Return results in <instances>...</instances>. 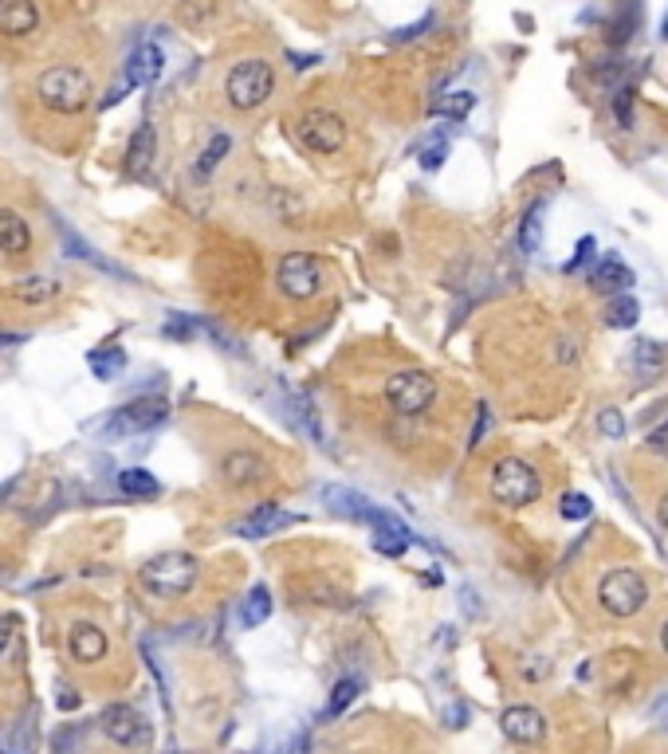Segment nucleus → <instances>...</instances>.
Instances as JSON below:
<instances>
[{"label":"nucleus","mask_w":668,"mask_h":754,"mask_svg":"<svg viewBox=\"0 0 668 754\" xmlns=\"http://www.w3.org/2000/svg\"><path fill=\"white\" fill-rule=\"evenodd\" d=\"M36 99H40V107L59 114V118H75V114H83L91 107L95 83H91V75L83 67L56 63V67L36 75Z\"/></svg>","instance_id":"obj_1"},{"label":"nucleus","mask_w":668,"mask_h":754,"mask_svg":"<svg viewBox=\"0 0 668 754\" xmlns=\"http://www.w3.org/2000/svg\"><path fill=\"white\" fill-rule=\"evenodd\" d=\"M276 95V67L264 55H244L224 75V103L240 114L260 110Z\"/></svg>","instance_id":"obj_2"},{"label":"nucleus","mask_w":668,"mask_h":754,"mask_svg":"<svg viewBox=\"0 0 668 754\" xmlns=\"http://www.w3.org/2000/svg\"><path fill=\"white\" fill-rule=\"evenodd\" d=\"M197 574H201V562L185 550H166L158 558H150L142 570H138V582L154 597H185V593L197 586Z\"/></svg>","instance_id":"obj_3"},{"label":"nucleus","mask_w":668,"mask_h":754,"mask_svg":"<svg viewBox=\"0 0 668 754\" xmlns=\"http://www.w3.org/2000/svg\"><path fill=\"white\" fill-rule=\"evenodd\" d=\"M488 491H492V499L500 507H527V503H535L543 495V480H539V472L527 460L503 456V460H496V468H492Z\"/></svg>","instance_id":"obj_4"},{"label":"nucleus","mask_w":668,"mask_h":754,"mask_svg":"<svg viewBox=\"0 0 668 754\" xmlns=\"http://www.w3.org/2000/svg\"><path fill=\"white\" fill-rule=\"evenodd\" d=\"M382 397L397 417H421L437 401V377L429 370H397V374L386 377Z\"/></svg>","instance_id":"obj_5"},{"label":"nucleus","mask_w":668,"mask_h":754,"mask_svg":"<svg viewBox=\"0 0 668 754\" xmlns=\"http://www.w3.org/2000/svg\"><path fill=\"white\" fill-rule=\"evenodd\" d=\"M649 601V582L629 570V566H617L606 570L602 582H598V605L610 613V617H637Z\"/></svg>","instance_id":"obj_6"},{"label":"nucleus","mask_w":668,"mask_h":754,"mask_svg":"<svg viewBox=\"0 0 668 754\" xmlns=\"http://www.w3.org/2000/svg\"><path fill=\"white\" fill-rule=\"evenodd\" d=\"M295 138H299L311 154L331 158V154H338V150L346 146V118L327 107L307 110V114L295 118Z\"/></svg>","instance_id":"obj_7"},{"label":"nucleus","mask_w":668,"mask_h":754,"mask_svg":"<svg viewBox=\"0 0 668 754\" xmlns=\"http://www.w3.org/2000/svg\"><path fill=\"white\" fill-rule=\"evenodd\" d=\"M276 287L287 299H295V303L315 299L323 291V264H319V256H311V252H287V256H279Z\"/></svg>","instance_id":"obj_8"},{"label":"nucleus","mask_w":668,"mask_h":754,"mask_svg":"<svg viewBox=\"0 0 668 754\" xmlns=\"http://www.w3.org/2000/svg\"><path fill=\"white\" fill-rule=\"evenodd\" d=\"M166 417H169V401H166V397H158V393H146V397H134L130 405H122V409L114 413L111 421L103 425V436L118 440V436H130V432H150V429H158V425H162Z\"/></svg>","instance_id":"obj_9"},{"label":"nucleus","mask_w":668,"mask_h":754,"mask_svg":"<svg viewBox=\"0 0 668 754\" xmlns=\"http://www.w3.org/2000/svg\"><path fill=\"white\" fill-rule=\"evenodd\" d=\"M99 727H103V735H107L111 743L130 747V751L150 747V735H154L150 723H146V715H142L138 707H130V703H114V707H107L103 719H99Z\"/></svg>","instance_id":"obj_10"},{"label":"nucleus","mask_w":668,"mask_h":754,"mask_svg":"<svg viewBox=\"0 0 668 754\" xmlns=\"http://www.w3.org/2000/svg\"><path fill=\"white\" fill-rule=\"evenodd\" d=\"M500 731L519 747H535L547 739V715L531 703H511L500 715Z\"/></svg>","instance_id":"obj_11"},{"label":"nucleus","mask_w":668,"mask_h":754,"mask_svg":"<svg viewBox=\"0 0 668 754\" xmlns=\"http://www.w3.org/2000/svg\"><path fill=\"white\" fill-rule=\"evenodd\" d=\"M44 24L36 0H0V36L4 40H28Z\"/></svg>","instance_id":"obj_12"},{"label":"nucleus","mask_w":668,"mask_h":754,"mask_svg":"<svg viewBox=\"0 0 668 754\" xmlns=\"http://www.w3.org/2000/svg\"><path fill=\"white\" fill-rule=\"evenodd\" d=\"M67 652L75 664H99L107 656V633L95 621H75L67 633Z\"/></svg>","instance_id":"obj_13"},{"label":"nucleus","mask_w":668,"mask_h":754,"mask_svg":"<svg viewBox=\"0 0 668 754\" xmlns=\"http://www.w3.org/2000/svg\"><path fill=\"white\" fill-rule=\"evenodd\" d=\"M291 523H299L291 511H279L272 503H264V507H256L252 515H244V519L236 523V535H240V539H268V535L287 531Z\"/></svg>","instance_id":"obj_14"},{"label":"nucleus","mask_w":668,"mask_h":754,"mask_svg":"<svg viewBox=\"0 0 668 754\" xmlns=\"http://www.w3.org/2000/svg\"><path fill=\"white\" fill-rule=\"evenodd\" d=\"M166 71V52L158 44H142L126 59V87H150Z\"/></svg>","instance_id":"obj_15"},{"label":"nucleus","mask_w":668,"mask_h":754,"mask_svg":"<svg viewBox=\"0 0 668 754\" xmlns=\"http://www.w3.org/2000/svg\"><path fill=\"white\" fill-rule=\"evenodd\" d=\"M154 158H158V130H154L150 122H142V126L130 134V142H126V173H130V177H146Z\"/></svg>","instance_id":"obj_16"},{"label":"nucleus","mask_w":668,"mask_h":754,"mask_svg":"<svg viewBox=\"0 0 668 754\" xmlns=\"http://www.w3.org/2000/svg\"><path fill=\"white\" fill-rule=\"evenodd\" d=\"M370 527H374V550H382V554H390V558L405 554V546H409V527H405L401 519H393L390 511H378V507H374Z\"/></svg>","instance_id":"obj_17"},{"label":"nucleus","mask_w":668,"mask_h":754,"mask_svg":"<svg viewBox=\"0 0 668 754\" xmlns=\"http://www.w3.org/2000/svg\"><path fill=\"white\" fill-rule=\"evenodd\" d=\"M32 252V228L16 209L0 205V256H28Z\"/></svg>","instance_id":"obj_18"},{"label":"nucleus","mask_w":668,"mask_h":754,"mask_svg":"<svg viewBox=\"0 0 668 754\" xmlns=\"http://www.w3.org/2000/svg\"><path fill=\"white\" fill-rule=\"evenodd\" d=\"M323 499H327V507H331L334 515H342V519H354V523H370V515H374V503L362 495V491H354V487H323Z\"/></svg>","instance_id":"obj_19"},{"label":"nucleus","mask_w":668,"mask_h":754,"mask_svg":"<svg viewBox=\"0 0 668 754\" xmlns=\"http://www.w3.org/2000/svg\"><path fill=\"white\" fill-rule=\"evenodd\" d=\"M264 476V460L256 452H228L221 460V480L228 487H252L256 480Z\"/></svg>","instance_id":"obj_20"},{"label":"nucleus","mask_w":668,"mask_h":754,"mask_svg":"<svg viewBox=\"0 0 668 754\" xmlns=\"http://www.w3.org/2000/svg\"><path fill=\"white\" fill-rule=\"evenodd\" d=\"M637 32H641V0H621L613 20L606 24V44L621 52Z\"/></svg>","instance_id":"obj_21"},{"label":"nucleus","mask_w":668,"mask_h":754,"mask_svg":"<svg viewBox=\"0 0 668 754\" xmlns=\"http://www.w3.org/2000/svg\"><path fill=\"white\" fill-rule=\"evenodd\" d=\"M590 283H594V291H602V295H625V291L633 287V271L625 268L617 256H602V260L594 264Z\"/></svg>","instance_id":"obj_22"},{"label":"nucleus","mask_w":668,"mask_h":754,"mask_svg":"<svg viewBox=\"0 0 668 754\" xmlns=\"http://www.w3.org/2000/svg\"><path fill=\"white\" fill-rule=\"evenodd\" d=\"M543 213H547V201H535L519 220V252L523 256H535L543 244Z\"/></svg>","instance_id":"obj_23"},{"label":"nucleus","mask_w":668,"mask_h":754,"mask_svg":"<svg viewBox=\"0 0 668 754\" xmlns=\"http://www.w3.org/2000/svg\"><path fill=\"white\" fill-rule=\"evenodd\" d=\"M118 491L130 495V499H154V495L162 491V484H158V476L146 472V468H122V472H118Z\"/></svg>","instance_id":"obj_24"},{"label":"nucleus","mask_w":668,"mask_h":754,"mask_svg":"<svg viewBox=\"0 0 668 754\" xmlns=\"http://www.w3.org/2000/svg\"><path fill=\"white\" fill-rule=\"evenodd\" d=\"M177 20L193 32L209 28L217 20V0H177Z\"/></svg>","instance_id":"obj_25"},{"label":"nucleus","mask_w":668,"mask_h":754,"mask_svg":"<svg viewBox=\"0 0 668 754\" xmlns=\"http://www.w3.org/2000/svg\"><path fill=\"white\" fill-rule=\"evenodd\" d=\"M268 617H272V593H268V586H256L240 605V621H244V629H256Z\"/></svg>","instance_id":"obj_26"},{"label":"nucleus","mask_w":668,"mask_h":754,"mask_svg":"<svg viewBox=\"0 0 668 754\" xmlns=\"http://www.w3.org/2000/svg\"><path fill=\"white\" fill-rule=\"evenodd\" d=\"M12 295H16L20 303L36 307V303H48V299H56V295H59V283H56V279H44V275H32V279L16 283V287H12Z\"/></svg>","instance_id":"obj_27"},{"label":"nucleus","mask_w":668,"mask_h":754,"mask_svg":"<svg viewBox=\"0 0 668 754\" xmlns=\"http://www.w3.org/2000/svg\"><path fill=\"white\" fill-rule=\"evenodd\" d=\"M637 319H641V303L633 295H613L610 307H606V326L629 330V326H637Z\"/></svg>","instance_id":"obj_28"},{"label":"nucleus","mask_w":668,"mask_h":754,"mask_svg":"<svg viewBox=\"0 0 668 754\" xmlns=\"http://www.w3.org/2000/svg\"><path fill=\"white\" fill-rule=\"evenodd\" d=\"M472 107H476V95H472V91H452V95L433 103V114L452 118V122H464V118L472 114Z\"/></svg>","instance_id":"obj_29"},{"label":"nucleus","mask_w":668,"mask_h":754,"mask_svg":"<svg viewBox=\"0 0 668 754\" xmlns=\"http://www.w3.org/2000/svg\"><path fill=\"white\" fill-rule=\"evenodd\" d=\"M633 366H637V374H661L665 370V350L645 338V342L633 346Z\"/></svg>","instance_id":"obj_30"},{"label":"nucleus","mask_w":668,"mask_h":754,"mask_svg":"<svg viewBox=\"0 0 668 754\" xmlns=\"http://www.w3.org/2000/svg\"><path fill=\"white\" fill-rule=\"evenodd\" d=\"M228 150H232V134H213V142H209L205 154L197 158V177H209V173L228 158Z\"/></svg>","instance_id":"obj_31"},{"label":"nucleus","mask_w":668,"mask_h":754,"mask_svg":"<svg viewBox=\"0 0 668 754\" xmlns=\"http://www.w3.org/2000/svg\"><path fill=\"white\" fill-rule=\"evenodd\" d=\"M633 83H621V87H613V99H610V110H613V122L621 126V130H633Z\"/></svg>","instance_id":"obj_32"},{"label":"nucleus","mask_w":668,"mask_h":754,"mask_svg":"<svg viewBox=\"0 0 668 754\" xmlns=\"http://www.w3.org/2000/svg\"><path fill=\"white\" fill-rule=\"evenodd\" d=\"M358 692H362V680H358V676L338 680V684H334V692H331V703H327V715H331V719H334V715H342L350 703L358 700Z\"/></svg>","instance_id":"obj_33"},{"label":"nucleus","mask_w":668,"mask_h":754,"mask_svg":"<svg viewBox=\"0 0 668 754\" xmlns=\"http://www.w3.org/2000/svg\"><path fill=\"white\" fill-rule=\"evenodd\" d=\"M590 511H594V499H590V495H582V491H566V495H562V503H558V515H562V519H570V523L590 519Z\"/></svg>","instance_id":"obj_34"},{"label":"nucleus","mask_w":668,"mask_h":754,"mask_svg":"<svg viewBox=\"0 0 668 754\" xmlns=\"http://www.w3.org/2000/svg\"><path fill=\"white\" fill-rule=\"evenodd\" d=\"M63 248H71V252H67L71 260H83V264H95V268H107V264H103V260H99V256H95V252H91V248H87V244H83V240H79V236H75L71 228H63Z\"/></svg>","instance_id":"obj_35"},{"label":"nucleus","mask_w":668,"mask_h":754,"mask_svg":"<svg viewBox=\"0 0 668 754\" xmlns=\"http://www.w3.org/2000/svg\"><path fill=\"white\" fill-rule=\"evenodd\" d=\"M91 366H95V374L103 377V381H111V377L118 374V366H122V354H118V350H95V354H91Z\"/></svg>","instance_id":"obj_36"},{"label":"nucleus","mask_w":668,"mask_h":754,"mask_svg":"<svg viewBox=\"0 0 668 754\" xmlns=\"http://www.w3.org/2000/svg\"><path fill=\"white\" fill-rule=\"evenodd\" d=\"M598 432H602L606 440H621V436H625V417H621V409H602V413H598Z\"/></svg>","instance_id":"obj_37"},{"label":"nucleus","mask_w":668,"mask_h":754,"mask_svg":"<svg viewBox=\"0 0 668 754\" xmlns=\"http://www.w3.org/2000/svg\"><path fill=\"white\" fill-rule=\"evenodd\" d=\"M594 260H598V240H594V236H582L578 248H574V260L566 264V271H582L586 264H594Z\"/></svg>","instance_id":"obj_38"},{"label":"nucleus","mask_w":668,"mask_h":754,"mask_svg":"<svg viewBox=\"0 0 668 754\" xmlns=\"http://www.w3.org/2000/svg\"><path fill=\"white\" fill-rule=\"evenodd\" d=\"M433 24H437V16H433V12H425V16L417 20V24H409V28H397V32H393V40H397V44H405V40H417V36H421L425 28H433Z\"/></svg>","instance_id":"obj_39"},{"label":"nucleus","mask_w":668,"mask_h":754,"mask_svg":"<svg viewBox=\"0 0 668 754\" xmlns=\"http://www.w3.org/2000/svg\"><path fill=\"white\" fill-rule=\"evenodd\" d=\"M445 158H448V142H433V146L421 150V165H425V169H441Z\"/></svg>","instance_id":"obj_40"},{"label":"nucleus","mask_w":668,"mask_h":754,"mask_svg":"<svg viewBox=\"0 0 668 754\" xmlns=\"http://www.w3.org/2000/svg\"><path fill=\"white\" fill-rule=\"evenodd\" d=\"M488 425H492V409H488V405H480V413H476V425H472V436H468V448L484 444V432H488Z\"/></svg>","instance_id":"obj_41"},{"label":"nucleus","mask_w":668,"mask_h":754,"mask_svg":"<svg viewBox=\"0 0 668 754\" xmlns=\"http://www.w3.org/2000/svg\"><path fill=\"white\" fill-rule=\"evenodd\" d=\"M645 440H649V448H657V452H668V425L653 429L649 436H645Z\"/></svg>","instance_id":"obj_42"},{"label":"nucleus","mask_w":668,"mask_h":754,"mask_svg":"<svg viewBox=\"0 0 668 754\" xmlns=\"http://www.w3.org/2000/svg\"><path fill=\"white\" fill-rule=\"evenodd\" d=\"M12 633H16V621H12V617H0V656H4V648L12 641Z\"/></svg>","instance_id":"obj_43"},{"label":"nucleus","mask_w":668,"mask_h":754,"mask_svg":"<svg viewBox=\"0 0 668 754\" xmlns=\"http://www.w3.org/2000/svg\"><path fill=\"white\" fill-rule=\"evenodd\" d=\"M287 59H291V67H295V71H307V67H315V63H319V55H299V52H287Z\"/></svg>","instance_id":"obj_44"},{"label":"nucleus","mask_w":668,"mask_h":754,"mask_svg":"<svg viewBox=\"0 0 668 754\" xmlns=\"http://www.w3.org/2000/svg\"><path fill=\"white\" fill-rule=\"evenodd\" d=\"M464 719H468L464 707H448V727H464Z\"/></svg>","instance_id":"obj_45"},{"label":"nucleus","mask_w":668,"mask_h":754,"mask_svg":"<svg viewBox=\"0 0 668 754\" xmlns=\"http://www.w3.org/2000/svg\"><path fill=\"white\" fill-rule=\"evenodd\" d=\"M657 519H661V527H668V491L661 495V503H657Z\"/></svg>","instance_id":"obj_46"},{"label":"nucleus","mask_w":668,"mask_h":754,"mask_svg":"<svg viewBox=\"0 0 668 754\" xmlns=\"http://www.w3.org/2000/svg\"><path fill=\"white\" fill-rule=\"evenodd\" d=\"M653 719H668V696L653 703ZM665 727H668V723H665Z\"/></svg>","instance_id":"obj_47"},{"label":"nucleus","mask_w":668,"mask_h":754,"mask_svg":"<svg viewBox=\"0 0 668 754\" xmlns=\"http://www.w3.org/2000/svg\"><path fill=\"white\" fill-rule=\"evenodd\" d=\"M661 40L668 44V12H665V20H661Z\"/></svg>","instance_id":"obj_48"},{"label":"nucleus","mask_w":668,"mask_h":754,"mask_svg":"<svg viewBox=\"0 0 668 754\" xmlns=\"http://www.w3.org/2000/svg\"><path fill=\"white\" fill-rule=\"evenodd\" d=\"M661 645H665V652H668V621H665V629H661Z\"/></svg>","instance_id":"obj_49"},{"label":"nucleus","mask_w":668,"mask_h":754,"mask_svg":"<svg viewBox=\"0 0 668 754\" xmlns=\"http://www.w3.org/2000/svg\"><path fill=\"white\" fill-rule=\"evenodd\" d=\"M4 342H12V334H4V330H0V346H4Z\"/></svg>","instance_id":"obj_50"},{"label":"nucleus","mask_w":668,"mask_h":754,"mask_svg":"<svg viewBox=\"0 0 668 754\" xmlns=\"http://www.w3.org/2000/svg\"><path fill=\"white\" fill-rule=\"evenodd\" d=\"M0 754H4V751H0Z\"/></svg>","instance_id":"obj_51"}]
</instances>
